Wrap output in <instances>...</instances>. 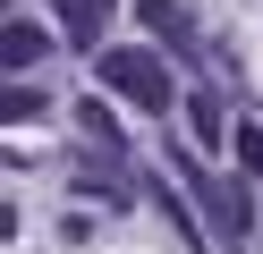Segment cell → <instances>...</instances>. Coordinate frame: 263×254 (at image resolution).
<instances>
[{
	"mask_svg": "<svg viewBox=\"0 0 263 254\" xmlns=\"http://www.w3.org/2000/svg\"><path fill=\"white\" fill-rule=\"evenodd\" d=\"M187 110H195V135L221 144V93H187Z\"/></svg>",
	"mask_w": 263,
	"mask_h": 254,
	"instance_id": "cell-7",
	"label": "cell"
},
{
	"mask_svg": "<svg viewBox=\"0 0 263 254\" xmlns=\"http://www.w3.org/2000/svg\"><path fill=\"white\" fill-rule=\"evenodd\" d=\"M93 68H102V85H110L119 102H136V110H153V119L178 102V85H170V68H161V51H144V43H110Z\"/></svg>",
	"mask_w": 263,
	"mask_h": 254,
	"instance_id": "cell-1",
	"label": "cell"
},
{
	"mask_svg": "<svg viewBox=\"0 0 263 254\" xmlns=\"http://www.w3.org/2000/svg\"><path fill=\"white\" fill-rule=\"evenodd\" d=\"M0 110H9V127H17V119H43V93H34V85H9Z\"/></svg>",
	"mask_w": 263,
	"mask_h": 254,
	"instance_id": "cell-8",
	"label": "cell"
},
{
	"mask_svg": "<svg viewBox=\"0 0 263 254\" xmlns=\"http://www.w3.org/2000/svg\"><path fill=\"white\" fill-rule=\"evenodd\" d=\"M136 26L161 34L170 51H204V34H195V0H136Z\"/></svg>",
	"mask_w": 263,
	"mask_h": 254,
	"instance_id": "cell-2",
	"label": "cell"
},
{
	"mask_svg": "<svg viewBox=\"0 0 263 254\" xmlns=\"http://www.w3.org/2000/svg\"><path fill=\"white\" fill-rule=\"evenodd\" d=\"M51 9H60V26H68V43L85 51V43H102V34H110L119 0H51Z\"/></svg>",
	"mask_w": 263,
	"mask_h": 254,
	"instance_id": "cell-4",
	"label": "cell"
},
{
	"mask_svg": "<svg viewBox=\"0 0 263 254\" xmlns=\"http://www.w3.org/2000/svg\"><path fill=\"white\" fill-rule=\"evenodd\" d=\"M77 135H85L102 161H119V144H127V135H119V119H110L102 102H77Z\"/></svg>",
	"mask_w": 263,
	"mask_h": 254,
	"instance_id": "cell-5",
	"label": "cell"
},
{
	"mask_svg": "<svg viewBox=\"0 0 263 254\" xmlns=\"http://www.w3.org/2000/svg\"><path fill=\"white\" fill-rule=\"evenodd\" d=\"M229 152H238L246 178H263V127H229Z\"/></svg>",
	"mask_w": 263,
	"mask_h": 254,
	"instance_id": "cell-6",
	"label": "cell"
},
{
	"mask_svg": "<svg viewBox=\"0 0 263 254\" xmlns=\"http://www.w3.org/2000/svg\"><path fill=\"white\" fill-rule=\"evenodd\" d=\"M43 51H51V34H43L34 17H17V9L0 17V60H9V76H17V68H34Z\"/></svg>",
	"mask_w": 263,
	"mask_h": 254,
	"instance_id": "cell-3",
	"label": "cell"
}]
</instances>
